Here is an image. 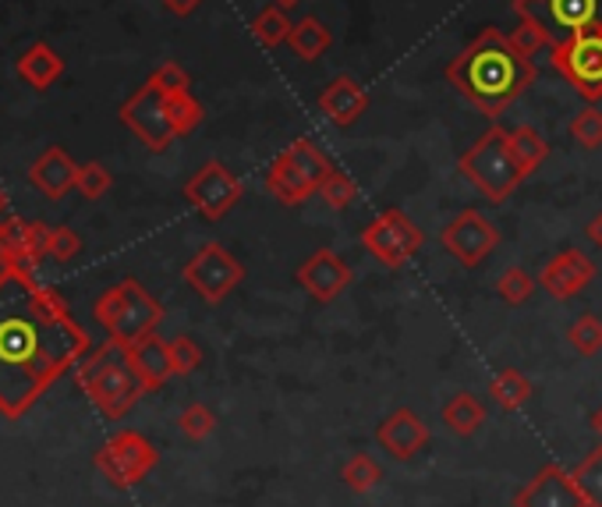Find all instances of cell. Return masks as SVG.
<instances>
[{"label":"cell","mask_w":602,"mask_h":507,"mask_svg":"<svg viewBox=\"0 0 602 507\" xmlns=\"http://www.w3.org/2000/svg\"><path fill=\"white\" fill-rule=\"evenodd\" d=\"M157 461H160L157 447L142 434H135V429H120V434H114L96 451V469L107 475L114 486L142 483L146 475L157 469Z\"/></svg>","instance_id":"cell-11"},{"label":"cell","mask_w":602,"mask_h":507,"mask_svg":"<svg viewBox=\"0 0 602 507\" xmlns=\"http://www.w3.org/2000/svg\"><path fill=\"white\" fill-rule=\"evenodd\" d=\"M514 11L539 19L553 43L602 25V0H514Z\"/></svg>","instance_id":"cell-12"},{"label":"cell","mask_w":602,"mask_h":507,"mask_svg":"<svg viewBox=\"0 0 602 507\" xmlns=\"http://www.w3.org/2000/svg\"><path fill=\"white\" fill-rule=\"evenodd\" d=\"M570 136H575V142L584 149H599L602 146V111L589 103V107L570 122Z\"/></svg>","instance_id":"cell-38"},{"label":"cell","mask_w":602,"mask_h":507,"mask_svg":"<svg viewBox=\"0 0 602 507\" xmlns=\"http://www.w3.org/2000/svg\"><path fill=\"white\" fill-rule=\"evenodd\" d=\"M584 234H589V242H592L595 249H602V210L589 220V228H584Z\"/></svg>","instance_id":"cell-43"},{"label":"cell","mask_w":602,"mask_h":507,"mask_svg":"<svg viewBox=\"0 0 602 507\" xmlns=\"http://www.w3.org/2000/svg\"><path fill=\"white\" fill-rule=\"evenodd\" d=\"M567 341L578 355L592 359V355L602 352V320L592 316V312H584V316H578L575 323L567 326Z\"/></svg>","instance_id":"cell-31"},{"label":"cell","mask_w":602,"mask_h":507,"mask_svg":"<svg viewBox=\"0 0 602 507\" xmlns=\"http://www.w3.org/2000/svg\"><path fill=\"white\" fill-rule=\"evenodd\" d=\"M294 280L301 288H305V295L312 298V302L326 306V302H337V298L351 288L355 274H351V266L344 263L334 249L323 245V249L309 252V256L298 263Z\"/></svg>","instance_id":"cell-15"},{"label":"cell","mask_w":602,"mask_h":507,"mask_svg":"<svg viewBox=\"0 0 602 507\" xmlns=\"http://www.w3.org/2000/svg\"><path fill=\"white\" fill-rule=\"evenodd\" d=\"M440 419L454 437H475L482 426H486V408L472 391H458L454 397L443 401Z\"/></svg>","instance_id":"cell-22"},{"label":"cell","mask_w":602,"mask_h":507,"mask_svg":"<svg viewBox=\"0 0 602 507\" xmlns=\"http://www.w3.org/2000/svg\"><path fill=\"white\" fill-rule=\"evenodd\" d=\"M89 352V334L33 270H0V408L25 412Z\"/></svg>","instance_id":"cell-1"},{"label":"cell","mask_w":602,"mask_h":507,"mask_svg":"<svg viewBox=\"0 0 602 507\" xmlns=\"http://www.w3.org/2000/svg\"><path fill=\"white\" fill-rule=\"evenodd\" d=\"M120 125H125L135 139H139L149 153H163L177 139L171 122V93L157 79H146L125 107H120Z\"/></svg>","instance_id":"cell-7"},{"label":"cell","mask_w":602,"mask_h":507,"mask_svg":"<svg viewBox=\"0 0 602 507\" xmlns=\"http://www.w3.org/2000/svg\"><path fill=\"white\" fill-rule=\"evenodd\" d=\"M340 480L344 486L351 489V494H369V489L383 480V469H380V461H375L372 454H351L348 461L340 465Z\"/></svg>","instance_id":"cell-29"},{"label":"cell","mask_w":602,"mask_h":507,"mask_svg":"<svg viewBox=\"0 0 602 507\" xmlns=\"http://www.w3.org/2000/svg\"><path fill=\"white\" fill-rule=\"evenodd\" d=\"M514 507H589V500L581 497L575 475L549 461L518 489Z\"/></svg>","instance_id":"cell-16"},{"label":"cell","mask_w":602,"mask_h":507,"mask_svg":"<svg viewBox=\"0 0 602 507\" xmlns=\"http://www.w3.org/2000/svg\"><path fill=\"white\" fill-rule=\"evenodd\" d=\"M570 475H575V483L581 489V497L589 500V507H602V443L592 447V451L570 469Z\"/></svg>","instance_id":"cell-30"},{"label":"cell","mask_w":602,"mask_h":507,"mask_svg":"<svg viewBox=\"0 0 602 507\" xmlns=\"http://www.w3.org/2000/svg\"><path fill=\"white\" fill-rule=\"evenodd\" d=\"M510 149H514V157L521 163L524 177L535 174L542 168V160L549 157V142L542 139V131L532 128V125H521V128L510 131Z\"/></svg>","instance_id":"cell-27"},{"label":"cell","mask_w":602,"mask_h":507,"mask_svg":"<svg viewBox=\"0 0 602 507\" xmlns=\"http://www.w3.org/2000/svg\"><path fill=\"white\" fill-rule=\"evenodd\" d=\"M447 82L482 114L500 117L535 82V68L532 57L518 54L514 43L489 25L447 65Z\"/></svg>","instance_id":"cell-2"},{"label":"cell","mask_w":602,"mask_h":507,"mask_svg":"<svg viewBox=\"0 0 602 507\" xmlns=\"http://www.w3.org/2000/svg\"><path fill=\"white\" fill-rule=\"evenodd\" d=\"M128 359L135 372L142 377L149 391H160L163 383L174 377V362H171V341H163L157 334H146L128 345Z\"/></svg>","instance_id":"cell-21"},{"label":"cell","mask_w":602,"mask_h":507,"mask_svg":"<svg viewBox=\"0 0 602 507\" xmlns=\"http://www.w3.org/2000/svg\"><path fill=\"white\" fill-rule=\"evenodd\" d=\"M429 426L421 423V415L412 408H394L386 419L375 426V443L383 447L390 458L412 461L429 447Z\"/></svg>","instance_id":"cell-18"},{"label":"cell","mask_w":602,"mask_h":507,"mask_svg":"<svg viewBox=\"0 0 602 507\" xmlns=\"http://www.w3.org/2000/svg\"><path fill=\"white\" fill-rule=\"evenodd\" d=\"M489 397L500 405L503 412H518L529 405L532 397V380L524 377L521 369H500L496 377L489 380Z\"/></svg>","instance_id":"cell-26"},{"label":"cell","mask_w":602,"mask_h":507,"mask_svg":"<svg viewBox=\"0 0 602 507\" xmlns=\"http://www.w3.org/2000/svg\"><path fill=\"white\" fill-rule=\"evenodd\" d=\"M510 43H514V50L524 54V57H535L542 47H553L546 25H542L539 19H532V14H521V25L514 28V36H510Z\"/></svg>","instance_id":"cell-35"},{"label":"cell","mask_w":602,"mask_h":507,"mask_svg":"<svg viewBox=\"0 0 602 507\" xmlns=\"http://www.w3.org/2000/svg\"><path fill=\"white\" fill-rule=\"evenodd\" d=\"M440 245L447 249V256H454L464 266V270H475V266L486 263L493 256V249L500 245V228H496L489 217H482L478 210H461L440 231Z\"/></svg>","instance_id":"cell-13"},{"label":"cell","mask_w":602,"mask_h":507,"mask_svg":"<svg viewBox=\"0 0 602 507\" xmlns=\"http://www.w3.org/2000/svg\"><path fill=\"white\" fill-rule=\"evenodd\" d=\"M199 4H202V0H163V8H167L171 14H181V19H185V14H192Z\"/></svg>","instance_id":"cell-42"},{"label":"cell","mask_w":602,"mask_h":507,"mask_svg":"<svg viewBox=\"0 0 602 507\" xmlns=\"http://www.w3.org/2000/svg\"><path fill=\"white\" fill-rule=\"evenodd\" d=\"M177 426H181V434H185L188 440L199 443V440H206L217 429V415H213V408H209V405H199V401H195V405H188L185 412L177 415Z\"/></svg>","instance_id":"cell-36"},{"label":"cell","mask_w":602,"mask_h":507,"mask_svg":"<svg viewBox=\"0 0 602 507\" xmlns=\"http://www.w3.org/2000/svg\"><path fill=\"white\" fill-rule=\"evenodd\" d=\"M589 429H592V434H595V437L602 440V405H599V408H595V412L589 415Z\"/></svg>","instance_id":"cell-44"},{"label":"cell","mask_w":602,"mask_h":507,"mask_svg":"<svg viewBox=\"0 0 602 507\" xmlns=\"http://www.w3.org/2000/svg\"><path fill=\"white\" fill-rule=\"evenodd\" d=\"M496 295H500L507 306H524L535 295V277L524 270V266H507L500 280H496Z\"/></svg>","instance_id":"cell-32"},{"label":"cell","mask_w":602,"mask_h":507,"mask_svg":"<svg viewBox=\"0 0 602 507\" xmlns=\"http://www.w3.org/2000/svg\"><path fill=\"white\" fill-rule=\"evenodd\" d=\"M366 107H369V93L361 89L358 79H351V74H340V79H334L320 93V111L337 128H351L358 117L366 114Z\"/></svg>","instance_id":"cell-20"},{"label":"cell","mask_w":602,"mask_h":507,"mask_svg":"<svg viewBox=\"0 0 602 507\" xmlns=\"http://www.w3.org/2000/svg\"><path fill=\"white\" fill-rule=\"evenodd\" d=\"M329 168H334V163H329V157L312 139H294L269 163L263 185L280 206H301L312 192H320V182Z\"/></svg>","instance_id":"cell-6"},{"label":"cell","mask_w":602,"mask_h":507,"mask_svg":"<svg viewBox=\"0 0 602 507\" xmlns=\"http://www.w3.org/2000/svg\"><path fill=\"white\" fill-rule=\"evenodd\" d=\"M320 196L326 199L329 210H348V206L358 199V185H355L344 171L329 168V171L323 174V182H320Z\"/></svg>","instance_id":"cell-33"},{"label":"cell","mask_w":602,"mask_h":507,"mask_svg":"<svg viewBox=\"0 0 602 507\" xmlns=\"http://www.w3.org/2000/svg\"><path fill=\"white\" fill-rule=\"evenodd\" d=\"M28 182L47 199H65L74 188V182H79V163L60 146H50L47 153H39L33 168H28Z\"/></svg>","instance_id":"cell-19"},{"label":"cell","mask_w":602,"mask_h":507,"mask_svg":"<svg viewBox=\"0 0 602 507\" xmlns=\"http://www.w3.org/2000/svg\"><path fill=\"white\" fill-rule=\"evenodd\" d=\"M4 214H8V192L0 188V220H4Z\"/></svg>","instance_id":"cell-46"},{"label":"cell","mask_w":602,"mask_h":507,"mask_svg":"<svg viewBox=\"0 0 602 507\" xmlns=\"http://www.w3.org/2000/svg\"><path fill=\"white\" fill-rule=\"evenodd\" d=\"M111 185H114L111 171L103 168V163H96V160L82 163V168H79V182H74V188H79L85 199H103L111 192Z\"/></svg>","instance_id":"cell-37"},{"label":"cell","mask_w":602,"mask_h":507,"mask_svg":"<svg viewBox=\"0 0 602 507\" xmlns=\"http://www.w3.org/2000/svg\"><path fill=\"white\" fill-rule=\"evenodd\" d=\"M36 256L28 249V223L19 217L0 220V266H22V270H36Z\"/></svg>","instance_id":"cell-24"},{"label":"cell","mask_w":602,"mask_h":507,"mask_svg":"<svg viewBox=\"0 0 602 507\" xmlns=\"http://www.w3.org/2000/svg\"><path fill=\"white\" fill-rule=\"evenodd\" d=\"M149 79H157L163 89H167V93H188V89H192V79H188V71L185 68H181V65H160L153 74H149Z\"/></svg>","instance_id":"cell-41"},{"label":"cell","mask_w":602,"mask_h":507,"mask_svg":"<svg viewBox=\"0 0 602 507\" xmlns=\"http://www.w3.org/2000/svg\"><path fill=\"white\" fill-rule=\"evenodd\" d=\"M185 285L202 298L209 306H220L223 298H228L241 280H245V266H241L231 249H223L220 242H206L195 256L185 263Z\"/></svg>","instance_id":"cell-10"},{"label":"cell","mask_w":602,"mask_h":507,"mask_svg":"<svg viewBox=\"0 0 602 507\" xmlns=\"http://www.w3.org/2000/svg\"><path fill=\"white\" fill-rule=\"evenodd\" d=\"M171 362H174V377H192V372L202 366V348L185 334L171 337Z\"/></svg>","instance_id":"cell-39"},{"label":"cell","mask_w":602,"mask_h":507,"mask_svg":"<svg viewBox=\"0 0 602 507\" xmlns=\"http://www.w3.org/2000/svg\"><path fill=\"white\" fill-rule=\"evenodd\" d=\"M361 249L380 266H386V270H401L421 249V231L408 214L383 210L361 228Z\"/></svg>","instance_id":"cell-9"},{"label":"cell","mask_w":602,"mask_h":507,"mask_svg":"<svg viewBox=\"0 0 602 507\" xmlns=\"http://www.w3.org/2000/svg\"><path fill=\"white\" fill-rule=\"evenodd\" d=\"M553 68L575 85V93L589 103L602 100V25L578 33L564 43H553Z\"/></svg>","instance_id":"cell-8"},{"label":"cell","mask_w":602,"mask_h":507,"mask_svg":"<svg viewBox=\"0 0 602 507\" xmlns=\"http://www.w3.org/2000/svg\"><path fill=\"white\" fill-rule=\"evenodd\" d=\"M82 252V238L74 234L71 228H65V223H57L54 228V238H50V256L57 260V263H68V260H74Z\"/></svg>","instance_id":"cell-40"},{"label":"cell","mask_w":602,"mask_h":507,"mask_svg":"<svg viewBox=\"0 0 602 507\" xmlns=\"http://www.w3.org/2000/svg\"><path fill=\"white\" fill-rule=\"evenodd\" d=\"M93 312H96V323L111 334V341H120V345H131V341H139L146 334H157V326L163 320V306L135 277L120 280L111 291H103L96 298Z\"/></svg>","instance_id":"cell-5"},{"label":"cell","mask_w":602,"mask_h":507,"mask_svg":"<svg viewBox=\"0 0 602 507\" xmlns=\"http://www.w3.org/2000/svg\"><path fill=\"white\" fill-rule=\"evenodd\" d=\"M291 28H294V22L288 19V11L277 8V4L263 8L252 19V36L259 39L263 47H280V43H288L291 39Z\"/></svg>","instance_id":"cell-28"},{"label":"cell","mask_w":602,"mask_h":507,"mask_svg":"<svg viewBox=\"0 0 602 507\" xmlns=\"http://www.w3.org/2000/svg\"><path fill=\"white\" fill-rule=\"evenodd\" d=\"M19 74L33 89H50L60 74H65V57L54 47H47V43H33V47L19 57Z\"/></svg>","instance_id":"cell-23"},{"label":"cell","mask_w":602,"mask_h":507,"mask_svg":"<svg viewBox=\"0 0 602 507\" xmlns=\"http://www.w3.org/2000/svg\"><path fill=\"white\" fill-rule=\"evenodd\" d=\"M274 4H277V8H283V11H291V8H298V4H301V0H274Z\"/></svg>","instance_id":"cell-45"},{"label":"cell","mask_w":602,"mask_h":507,"mask_svg":"<svg viewBox=\"0 0 602 507\" xmlns=\"http://www.w3.org/2000/svg\"><path fill=\"white\" fill-rule=\"evenodd\" d=\"M74 377H79L82 391L93 397V405L107 415V419L128 415L135 401L149 391L128 359V345H120V341H107V345L89 355L82 366H74Z\"/></svg>","instance_id":"cell-3"},{"label":"cell","mask_w":602,"mask_h":507,"mask_svg":"<svg viewBox=\"0 0 602 507\" xmlns=\"http://www.w3.org/2000/svg\"><path fill=\"white\" fill-rule=\"evenodd\" d=\"M241 196H245V188H241L238 174H231L228 163L220 160H206L185 182V199L206 220H223L241 203Z\"/></svg>","instance_id":"cell-14"},{"label":"cell","mask_w":602,"mask_h":507,"mask_svg":"<svg viewBox=\"0 0 602 507\" xmlns=\"http://www.w3.org/2000/svg\"><path fill=\"white\" fill-rule=\"evenodd\" d=\"M291 50L301 57V61H320V57L329 50V43H334V33L315 19V14H305L301 22H294L291 28Z\"/></svg>","instance_id":"cell-25"},{"label":"cell","mask_w":602,"mask_h":507,"mask_svg":"<svg viewBox=\"0 0 602 507\" xmlns=\"http://www.w3.org/2000/svg\"><path fill=\"white\" fill-rule=\"evenodd\" d=\"M202 103L192 96V89L188 93H171V122H174V131H177V139L181 136H192L195 128L202 125Z\"/></svg>","instance_id":"cell-34"},{"label":"cell","mask_w":602,"mask_h":507,"mask_svg":"<svg viewBox=\"0 0 602 507\" xmlns=\"http://www.w3.org/2000/svg\"><path fill=\"white\" fill-rule=\"evenodd\" d=\"M461 174L496 206L514 196V188L524 182V171L510 149V131L489 128L486 136L475 139L468 153L461 157Z\"/></svg>","instance_id":"cell-4"},{"label":"cell","mask_w":602,"mask_h":507,"mask_svg":"<svg viewBox=\"0 0 602 507\" xmlns=\"http://www.w3.org/2000/svg\"><path fill=\"white\" fill-rule=\"evenodd\" d=\"M595 280V263L584 256L581 249H564L542 266L539 285L546 295H553L556 302H567V298L581 295Z\"/></svg>","instance_id":"cell-17"}]
</instances>
